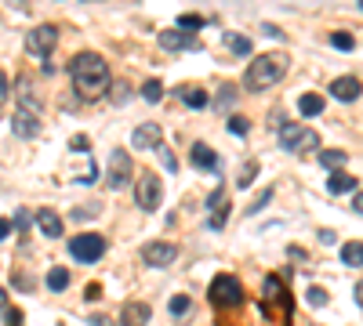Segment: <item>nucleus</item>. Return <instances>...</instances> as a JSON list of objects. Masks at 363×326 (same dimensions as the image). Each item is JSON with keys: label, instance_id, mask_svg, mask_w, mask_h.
Masks as SVG:
<instances>
[{"label": "nucleus", "instance_id": "f257e3e1", "mask_svg": "<svg viewBox=\"0 0 363 326\" xmlns=\"http://www.w3.org/2000/svg\"><path fill=\"white\" fill-rule=\"evenodd\" d=\"M69 80H73V87L81 91L84 98H99V94H105L109 87H113L105 58L94 55V51H81L69 62Z\"/></svg>", "mask_w": 363, "mask_h": 326}, {"label": "nucleus", "instance_id": "f03ea898", "mask_svg": "<svg viewBox=\"0 0 363 326\" xmlns=\"http://www.w3.org/2000/svg\"><path fill=\"white\" fill-rule=\"evenodd\" d=\"M283 73H287V58L283 55H258L247 65L244 84H247V91H265V87H273L276 80H283Z\"/></svg>", "mask_w": 363, "mask_h": 326}, {"label": "nucleus", "instance_id": "7ed1b4c3", "mask_svg": "<svg viewBox=\"0 0 363 326\" xmlns=\"http://www.w3.org/2000/svg\"><path fill=\"white\" fill-rule=\"evenodd\" d=\"M276 138H280V145H283L287 153L320 149V135H316V130H305L302 123H291V120H283V127L276 130Z\"/></svg>", "mask_w": 363, "mask_h": 326}, {"label": "nucleus", "instance_id": "20e7f679", "mask_svg": "<svg viewBox=\"0 0 363 326\" xmlns=\"http://www.w3.org/2000/svg\"><path fill=\"white\" fill-rule=\"evenodd\" d=\"M247 298H244V286L236 275H214L211 283V304L214 308H240Z\"/></svg>", "mask_w": 363, "mask_h": 326}, {"label": "nucleus", "instance_id": "39448f33", "mask_svg": "<svg viewBox=\"0 0 363 326\" xmlns=\"http://www.w3.org/2000/svg\"><path fill=\"white\" fill-rule=\"evenodd\" d=\"M160 196H164L160 178H156L153 171L138 174V182H135V200H138L142 210H156V207H160Z\"/></svg>", "mask_w": 363, "mask_h": 326}, {"label": "nucleus", "instance_id": "423d86ee", "mask_svg": "<svg viewBox=\"0 0 363 326\" xmlns=\"http://www.w3.org/2000/svg\"><path fill=\"white\" fill-rule=\"evenodd\" d=\"M55 44H58V29L55 26H37V29L26 33V51L37 55V58H47L55 51Z\"/></svg>", "mask_w": 363, "mask_h": 326}, {"label": "nucleus", "instance_id": "0eeeda50", "mask_svg": "<svg viewBox=\"0 0 363 326\" xmlns=\"http://www.w3.org/2000/svg\"><path fill=\"white\" fill-rule=\"evenodd\" d=\"M69 254L76 261H84V265H91V261H99L105 254V239L102 236H94V232H84V236H73L69 243Z\"/></svg>", "mask_w": 363, "mask_h": 326}, {"label": "nucleus", "instance_id": "6e6552de", "mask_svg": "<svg viewBox=\"0 0 363 326\" xmlns=\"http://www.w3.org/2000/svg\"><path fill=\"white\" fill-rule=\"evenodd\" d=\"M131 182V156L124 149H113L109 153V171H105V185L109 189H124Z\"/></svg>", "mask_w": 363, "mask_h": 326}, {"label": "nucleus", "instance_id": "1a4fd4ad", "mask_svg": "<svg viewBox=\"0 0 363 326\" xmlns=\"http://www.w3.org/2000/svg\"><path fill=\"white\" fill-rule=\"evenodd\" d=\"M142 261L153 265V268H167V265H175V261H178V247H175V243H164V239L146 243V247H142Z\"/></svg>", "mask_w": 363, "mask_h": 326}, {"label": "nucleus", "instance_id": "9d476101", "mask_svg": "<svg viewBox=\"0 0 363 326\" xmlns=\"http://www.w3.org/2000/svg\"><path fill=\"white\" fill-rule=\"evenodd\" d=\"M160 47L164 51H196L200 40L185 29H160Z\"/></svg>", "mask_w": 363, "mask_h": 326}, {"label": "nucleus", "instance_id": "9b49d317", "mask_svg": "<svg viewBox=\"0 0 363 326\" xmlns=\"http://www.w3.org/2000/svg\"><path fill=\"white\" fill-rule=\"evenodd\" d=\"M160 123H138L135 135H131V145L135 149H160Z\"/></svg>", "mask_w": 363, "mask_h": 326}, {"label": "nucleus", "instance_id": "f8f14e48", "mask_svg": "<svg viewBox=\"0 0 363 326\" xmlns=\"http://www.w3.org/2000/svg\"><path fill=\"white\" fill-rule=\"evenodd\" d=\"M208 207H211V218H208V225H211L214 232H218V228L226 225V218H229V203H226V189H222V185H218V189L208 196Z\"/></svg>", "mask_w": 363, "mask_h": 326}, {"label": "nucleus", "instance_id": "ddd939ff", "mask_svg": "<svg viewBox=\"0 0 363 326\" xmlns=\"http://www.w3.org/2000/svg\"><path fill=\"white\" fill-rule=\"evenodd\" d=\"M189 160H193V167H200V171H222V160L214 156V149L211 145H203V141H196L193 149H189Z\"/></svg>", "mask_w": 363, "mask_h": 326}, {"label": "nucleus", "instance_id": "4468645a", "mask_svg": "<svg viewBox=\"0 0 363 326\" xmlns=\"http://www.w3.org/2000/svg\"><path fill=\"white\" fill-rule=\"evenodd\" d=\"M11 130H15L19 138H37V135H40V120L33 117V112H26V109H15Z\"/></svg>", "mask_w": 363, "mask_h": 326}, {"label": "nucleus", "instance_id": "2eb2a0df", "mask_svg": "<svg viewBox=\"0 0 363 326\" xmlns=\"http://www.w3.org/2000/svg\"><path fill=\"white\" fill-rule=\"evenodd\" d=\"M149 304L146 301H128L120 308V326H146L149 323Z\"/></svg>", "mask_w": 363, "mask_h": 326}, {"label": "nucleus", "instance_id": "dca6fc26", "mask_svg": "<svg viewBox=\"0 0 363 326\" xmlns=\"http://www.w3.org/2000/svg\"><path fill=\"white\" fill-rule=\"evenodd\" d=\"M360 91H363V84H360L356 76H338L335 84H330V94H335L338 102H356Z\"/></svg>", "mask_w": 363, "mask_h": 326}, {"label": "nucleus", "instance_id": "f3484780", "mask_svg": "<svg viewBox=\"0 0 363 326\" xmlns=\"http://www.w3.org/2000/svg\"><path fill=\"white\" fill-rule=\"evenodd\" d=\"M19 109L33 112V117H40V109H44V102L37 98V91H33V80H29V76H22V80H19Z\"/></svg>", "mask_w": 363, "mask_h": 326}, {"label": "nucleus", "instance_id": "a211bd4d", "mask_svg": "<svg viewBox=\"0 0 363 326\" xmlns=\"http://www.w3.org/2000/svg\"><path fill=\"white\" fill-rule=\"evenodd\" d=\"M37 228L47 239H55V236H62V218L55 214V210H40V214H37Z\"/></svg>", "mask_w": 363, "mask_h": 326}, {"label": "nucleus", "instance_id": "6ab92c4d", "mask_svg": "<svg viewBox=\"0 0 363 326\" xmlns=\"http://www.w3.org/2000/svg\"><path fill=\"white\" fill-rule=\"evenodd\" d=\"M178 98H182V105H189V109L208 105V91H200V87H178Z\"/></svg>", "mask_w": 363, "mask_h": 326}, {"label": "nucleus", "instance_id": "aec40b11", "mask_svg": "<svg viewBox=\"0 0 363 326\" xmlns=\"http://www.w3.org/2000/svg\"><path fill=\"white\" fill-rule=\"evenodd\" d=\"M327 189L335 192V196L353 192V189H356V178H353V174H345V171H335V174H330V182H327Z\"/></svg>", "mask_w": 363, "mask_h": 326}, {"label": "nucleus", "instance_id": "412c9836", "mask_svg": "<svg viewBox=\"0 0 363 326\" xmlns=\"http://www.w3.org/2000/svg\"><path fill=\"white\" fill-rule=\"evenodd\" d=\"M298 112H302V117H320V112H323V98L320 94H302V98H298Z\"/></svg>", "mask_w": 363, "mask_h": 326}, {"label": "nucleus", "instance_id": "4be33fe9", "mask_svg": "<svg viewBox=\"0 0 363 326\" xmlns=\"http://www.w3.org/2000/svg\"><path fill=\"white\" fill-rule=\"evenodd\" d=\"M341 265H353V268L363 265V243L360 239H353V243H345V247H341Z\"/></svg>", "mask_w": 363, "mask_h": 326}, {"label": "nucleus", "instance_id": "5701e85b", "mask_svg": "<svg viewBox=\"0 0 363 326\" xmlns=\"http://www.w3.org/2000/svg\"><path fill=\"white\" fill-rule=\"evenodd\" d=\"M226 44H229V51H233V55H244V58H247L251 51H255L244 33H226Z\"/></svg>", "mask_w": 363, "mask_h": 326}, {"label": "nucleus", "instance_id": "b1692460", "mask_svg": "<svg viewBox=\"0 0 363 326\" xmlns=\"http://www.w3.org/2000/svg\"><path fill=\"white\" fill-rule=\"evenodd\" d=\"M47 286H51V290H66L69 286V268H51V272H47Z\"/></svg>", "mask_w": 363, "mask_h": 326}, {"label": "nucleus", "instance_id": "393cba45", "mask_svg": "<svg viewBox=\"0 0 363 326\" xmlns=\"http://www.w3.org/2000/svg\"><path fill=\"white\" fill-rule=\"evenodd\" d=\"M142 98H146V102H160V98H164V84H160V80H146Z\"/></svg>", "mask_w": 363, "mask_h": 326}, {"label": "nucleus", "instance_id": "a878e982", "mask_svg": "<svg viewBox=\"0 0 363 326\" xmlns=\"http://www.w3.org/2000/svg\"><path fill=\"white\" fill-rule=\"evenodd\" d=\"M320 163H323V167H327L330 174H335V171L341 167V163H345V153H320Z\"/></svg>", "mask_w": 363, "mask_h": 326}, {"label": "nucleus", "instance_id": "bb28decb", "mask_svg": "<svg viewBox=\"0 0 363 326\" xmlns=\"http://www.w3.org/2000/svg\"><path fill=\"white\" fill-rule=\"evenodd\" d=\"M330 44H335L338 51H353V47H356V40L349 37V33H330Z\"/></svg>", "mask_w": 363, "mask_h": 326}, {"label": "nucleus", "instance_id": "cd10ccee", "mask_svg": "<svg viewBox=\"0 0 363 326\" xmlns=\"http://www.w3.org/2000/svg\"><path fill=\"white\" fill-rule=\"evenodd\" d=\"M4 326H22V312H19V308H11L8 298H4Z\"/></svg>", "mask_w": 363, "mask_h": 326}, {"label": "nucleus", "instance_id": "c85d7f7f", "mask_svg": "<svg viewBox=\"0 0 363 326\" xmlns=\"http://www.w3.org/2000/svg\"><path fill=\"white\" fill-rule=\"evenodd\" d=\"M305 298H309V304L323 308V304H327V290H323V286H309V290H305Z\"/></svg>", "mask_w": 363, "mask_h": 326}, {"label": "nucleus", "instance_id": "c756f323", "mask_svg": "<svg viewBox=\"0 0 363 326\" xmlns=\"http://www.w3.org/2000/svg\"><path fill=\"white\" fill-rule=\"evenodd\" d=\"M189 308H193V304H189L185 293H175V298H171V312H175V316H185Z\"/></svg>", "mask_w": 363, "mask_h": 326}, {"label": "nucleus", "instance_id": "7c9ffc66", "mask_svg": "<svg viewBox=\"0 0 363 326\" xmlns=\"http://www.w3.org/2000/svg\"><path fill=\"white\" fill-rule=\"evenodd\" d=\"M255 171H258V163H247V167L240 171V178H236V185H240V189H247L251 182H255Z\"/></svg>", "mask_w": 363, "mask_h": 326}, {"label": "nucleus", "instance_id": "2f4dec72", "mask_svg": "<svg viewBox=\"0 0 363 326\" xmlns=\"http://www.w3.org/2000/svg\"><path fill=\"white\" fill-rule=\"evenodd\" d=\"M200 26H203L200 15H178V29H200Z\"/></svg>", "mask_w": 363, "mask_h": 326}, {"label": "nucleus", "instance_id": "473e14b6", "mask_svg": "<svg viewBox=\"0 0 363 326\" xmlns=\"http://www.w3.org/2000/svg\"><path fill=\"white\" fill-rule=\"evenodd\" d=\"M218 91H222V94H218V105H233V98H236V87H233V84H222Z\"/></svg>", "mask_w": 363, "mask_h": 326}, {"label": "nucleus", "instance_id": "72a5a7b5", "mask_svg": "<svg viewBox=\"0 0 363 326\" xmlns=\"http://www.w3.org/2000/svg\"><path fill=\"white\" fill-rule=\"evenodd\" d=\"M229 130H233V135H240V138H244L251 127H247V120H244V117H233V120H229Z\"/></svg>", "mask_w": 363, "mask_h": 326}, {"label": "nucleus", "instance_id": "f704fd0d", "mask_svg": "<svg viewBox=\"0 0 363 326\" xmlns=\"http://www.w3.org/2000/svg\"><path fill=\"white\" fill-rule=\"evenodd\" d=\"M109 98H113V102L120 105L124 98H128V84H124V80H117V84H113V94H109Z\"/></svg>", "mask_w": 363, "mask_h": 326}, {"label": "nucleus", "instance_id": "c9c22d12", "mask_svg": "<svg viewBox=\"0 0 363 326\" xmlns=\"http://www.w3.org/2000/svg\"><path fill=\"white\" fill-rule=\"evenodd\" d=\"M269 200H273V189H265V192L258 196V200H255V203H251V214H258V210H262L265 203H269Z\"/></svg>", "mask_w": 363, "mask_h": 326}, {"label": "nucleus", "instance_id": "e433bc0d", "mask_svg": "<svg viewBox=\"0 0 363 326\" xmlns=\"http://www.w3.org/2000/svg\"><path fill=\"white\" fill-rule=\"evenodd\" d=\"M69 149H73V153H87V138H84V135H76V138L69 141Z\"/></svg>", "mask_w": 363, "mask_h": 326}, {"label": "nucleus", "instance_id": "4c0bfd02", "mask_svg": "<svg viewBox=\"0 0 363 326\" xmlns=\"http://www.w3.org/2000/svg\"><path fill=\"white\" fill-rule=\"evenodd\" d=\"M84 298H87V301H99V298H102V286H99V283H91Z\"/></svg>", "mask_w": 363, "mask_h": 326}, {"label": "nucleus", "instance_id": "58836bf2", "mask_svg": "<svg viewBox=\"0 0 363 326\" xmlns=\"http://www.w3.org/2000/svg\"><path fill=\"white\" fill-rule=\"evenodd\" d=\"M156 153H160V156H164V167H167V171H175V156H171V153L164 149V145H160V149H156Z\"/></svg>", "mask_w": 363, "mask_h": 326}, {"label": "nucleus", "instance_id": "ea45409f", "mask_svg": "<svg viewBox=\"0 0 363 326\" xmlns=\"http://www.w3.org/2000/svg\"><path fill=\"white\" fill-rule=\"evenodd\" d=\"M353 210H356V214H363V192H356V200H353Z\"/></svg>", "mask_w": 363, "mask_h": 326}, {"label": "nucleus", "instance_id": "a19ab883", "mask_svg": "<svg viewBox=\"0 0 363 326\" xmlns=\"http://www.w3.org/2000/svg\"><path fill=\"white\" fill-rule=\"evenodd\" d=\"M91 326H109V319H105V316H94V319H91Z\"/></svg>", "mask_w": 363, "mask_h": 326}, {"label": "nucleus", "instance_id": "79ce46f5", "mask_svg": "<svg viewBox=\"0 0 363 326\" xmlns=\"http://www.w3.org/2000/svg\"><path fill=\"white\" fill-rule=\"evenodd\" d=\"M356 301H360V304H363V283H360V286H356Z\"/></svg>", "mask_w": 363, "mask_h": 326}, {"label": "nucleus", "instance_id": "37998d69", "mask_svg": "<svg viewBox=\"0 0 363 326\" xmlns=\"http://www.w3.org/2000/svg\"><path fill=\"white\" fill-rule=\"evenodd\" d=\"M360 8H363V4H360Z\"/></svg>", "mask_w": 363, "mask_h": 326}]
</instances>
